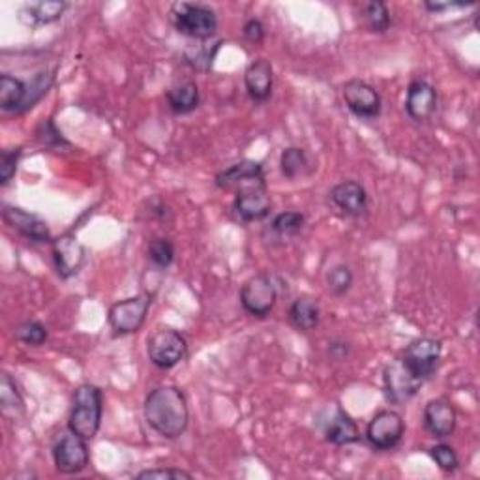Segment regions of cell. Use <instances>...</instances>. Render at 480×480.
Masks as SVG:
<instances>
[{
	"label": "cell",
	"mask_w": 480,
	"mask_h": 480,
	"mask_svg": "<svg viewBox=\"0 0 480 480\" xmlns=\"http://www.w3.org/2000/svg\"><path fill=\"white\" fill-rule=\"evenodd\" d=\"M102 413H104L102 391L96 385H90V383L79 385L72 396L68 430L87 441H92L100 432Z\"/></svg>",
	"instance_id": "2"
},
{
	"label": "cell",
	"mask_w": 480,
	"mask_h": 480,
	"mask_svg": "<svg viewBox=\"0 0 480 480\" xmlns=\"http://www.w3.org/2000/svg\"><path fill=\"white\" fill-rule=\"evenodd\" d=\"M15 340L26 343V345H32V347H38V345H44L49 338V332L47 329L38 323V322H25L21 323L15 332H14Z\"/></svg>",
	"instance_id": "32"
},
{
	"label": "cell",
	"mask_w": 480,
	"mask_h": 480,
	"mask_svg": "<svg viewBox=\"0 0 480 480\" xmlns=\"http://www.w3.org/2000/svg\"><path fill=\"white\" fill-rule=\"evenodd\" d=\"M150 297L148 295H138L115 302L107 311V322L115 334L126 336L141 331L145 325V319L150 308Z\"/></svg>",
	"instance_id": "5"
},
{
	"label": "cell",
	"mask_w": 480,
	"mask_h": 480,
	"mask_svg": "<svg viewBox=\"0 0 480 480\" xmlns=\"http://www.w3.org/2000/svg\"><path fill=\"white\" fill-rule=\"evenodd\" d=\"M0 405H3V413L12 414L14 419L25 411V402L10 373H3V379H0Z\"/></svg>",
	"instance_id": "26"
},
{
	"label": "cell",
	"mask_w": 480,
	"mask_h": 480,
	"mask_svg": "<svg viewBox=\"0 0 480 480\" xmlns=\"http://www.w3.org/2000/svg\"><path fill=\"white\" fill-rule=\"evenodd\" d=\"M51 246H53V261L58 276L64 280L77 276L87 260V250L77 240V237L72 233L60 235L58 239H53Z\"/></svg>",
	"instance_id": "12"
},
{
	"label": "cell",
	"mask_w": 480,
	"mask_h": 480,
	"mask_svg": "<svg viewBox=\"0 0 480 480\" xmlns=\"http://www.w3.org/2000/svg\"><path fill=\"white\" fill-rule=\"evenodd\" d=\"M441 355H443V345L439 340L417 338L403 349L400 361L419 379L426 381L435 373L441 363Z\"/></svg>",
	"instance_id": "9"
},
{
	"label": "cell",
	"mask_w": 480,
	"mask_h": 480,
	"mask_svg": "<svg viewBox=\"0 0 480 480\" xmlns=\"http://www.w3.org/2000/svg\"><path fill=\"white\" fill-rule=\"evenodd\" d=\"M423 421H424V428L428 430L432 437L444 439L454 434L456 423H458V413L449 400L435 398L424 405Z\"/></svg>",
	"instance_id": "15"
},
{
	"label": "cell",
	"mask_w": 480,
	"mask_h": 480,
	"mask_svg": "<svg viewBox=\"0 0 480 480\" xmlns=\"http://www.w3.org/2000/svg\"><path fill=\"white\" fill-rule=\"evenodd\" d=\"M88 446L87 439L79 437L74 432L64 434L53 444V462L56 471L62 475H77L88 465Z\"/></svg>",
	"instance_id": "10"
},
{
	"label": "cell",
	"mask_w": 480,
	"mask_h": 480,
	"mask_svg": "<svg viewBox=\"0 0 480 480\" xmlns=\"http://www.w3.org/2000/svg\"><path fill=\"white\" fill-rule=\"evenodd\" d=\"M201 102L199 87L194 81L180 83L168 90V106L175 115H188L196 111Z\"/></svg>",
	"instance_id": "22"
},
{
	"label": "cell",
	"mask_w": 480,
	"mask_h": 480,
	"mask_svg": "<svg viewBox=\"0 0 480 480\" xmlns=\"http://www.w3.org/2000/svg\"><path fill=\"white\" fill-rule=\"evenodd\" d=\"M342 98L345 107L359 118H375L381 115L379 92L361 79H351L342 87Z\"/></svg>",
	"instance_id": "11"
},
{
	"label": "cell",
	"mask_w": 480,
	"mask_h": 480,
	"mask_svg": "<svg viewBox=\"0 0 480 480\" xmlns=\"http://www.w3.org/2000/svg\"><path fill=\"white\" fill-rule=\"evenodd\" d=\"M26 96V83L21 79L3 74L0 77V109L6 113H21Z\"/></svg>",
	"instance_id": "25"
},
{
	"label": "cell",
	"mask_w": 480,
	"mask_h": 480,
	"mask_svg": "<svg viewBox=\"0 0 480 480\" xmlns=\"http://www.w3.org/2000/svg\"><path fill=\"white\" fill-rule=\"evenodd\" d=\"M363 14H364L366 26L372 32H375V35H385V32L393 25L391 12H389L387 5L381 3V0H372V3H366Z\"/></svg>",
	"instance_id": "27"
},
{
	"label": "cell",
	"mask_w": 480,
	"mask_h": 480,
	"mask_svg": "<svg viewBox=\"0 0 480 480\" xmlns=\"http://www.w3.org/2000/svg\"><path fill=\"white\" fill-rule=\"evenodd\" d=\"M353 285V272L347 265H336L327 274V287L334 297H343Z\"/></svg>",
	"instance_id": "30"
},
{
	"label": "cell",
	"mask_w": 480,
	"mask_h": 480,
	"mask_svg": "<svg viewBox=\"0 0 480 480\" xmlns=\"http://www.w3.org/2000/svg\"><path fill=\"white\" fill-rule=\"evenodd\" d=\"M19 158H21V148H6L0 154V184L8 186L12 182V179L15 177L17 171V164H19Z\"/></svg>",
	"instance_id": "34"
},
{
	"label": "cell",
	"mask_w": 480,
	"mask_h": 480,
	"mask_svg": "<svg viewBox=\"0 0 480 480\" xmlns=\"http://www.w3.org/2000/svg\"><path fill=\"white\" fill-rule=\"evenodd\" d=\"M464 6H469V3H424V8L432 14H441V12H446L451 8H464Z\"/></svg>",
	"instance_id": "38"
},
{
	"label": "cell",
	"mask_w": 480,
	"mask_h": 480,
	"mask_svg": "<svg viewBox=\"0 0 480 480\" xmlns=\"http://www.w3.org/2000/svg\"><path fill=\"white\" fill-rule=\"evenodd\" d=\"M138 478L139 480H179V478H186L189 480L191 475L188 471H182V469H173V467H168V469H145L141 473H138Z\"/></svg>",
	"instance_id": "35"
},
{
	"label": "cell",
	"mask_w": 480,
	"mask_h": 480,
	"mask_svg": "<svg viewBox=\"0 0 480 480\" xmlns=\"http://www.w3.org/2000/svg\"><path fill=\"white\" fill-rule=\"evenodd\" d=\"M304 223H306V216L302 212H295V210H287V212H281L278 214L272 223H271V228L276 235L280 237H293L297 233L302 231L304 228Z\"/></svg>",
	"instance_id": "28"
},
{
	"label": "cell",
	"mask_w": 480,
	"mask_h": 480,
	"mask_svg": "<svg viewBox=\"0 0 480 480\" xmlns=\"http://www.w3.org/2000/svg\"><path fill=\"white\" fill-rule=\"evenodd\" d=\"M405 424L402 414L391 409H383L373 414L366 428V441L375 451H393L402 443Z\"/></svg>",
	"instance_id": "6"
},
{
	"label": "cell",
	"mask_w": 480,
	"mask_h": 480,
	"mask_svg": "<svg viewBox=\"0 0 480 480\" xmlns=\"http://www.w3.org/2000/svg\"><path fill=\"white\" fill-rule=\"evenodd\" d=\"M147 253H148V260L152 261V265L158 269H168L175 261V246L169 239H164V237L154 239L148 244Z\"/></svg>",
	"instance_id": "29"
},
{
	"label": "cell",
	"mask_w": 480,
	"mask_h": 480,
	"mask_svg": "<svg viewBox=\"0 0 480 480\" xmlns=\"http://www.w3.org/2000/svg\"><path fill=\"white\" fill-rule=\"evenodd\" d=\"M274 74L267 58L253 60L244 72V87L253 102H267L272 94Z\"/></svg>",
	"instance_id": "19"
},
{
	"label": "cell",
	"mask_w": 480,
	"mask_h": 480,
	"mask_svg": "<svg viewBox=\"0 0 480 480\" xmlns=\"http://www.w3.org/2000/svg\"><path fill=\"white\" fill-rule=\"evenodd\" d=\"M147 424L166 439H179L189 423V409L184 393L173 385L156 387L145 400Z\"/></svg>",
	"instance_id": "1"
},
{
	"label": "cell",
	"mask_w": 480,
	"mask_h": 480,
	"mask_svg": "<svg viewBox=\"0 0 480 480\" xmlns=\"http://www.w3.org/2000/svg\"><path fill=\"white\" fill-rule=\"evenodd\" d=\"M424 381L414 375L402 361L391 363L383 370V391L389 403L402 405L417 396Z\"/></svg>",
	"instance_id": "7"
},
{
	"label": "cell",
	"mask_w": 480,
	"mask_h": 480,
	"mask_svg": "<svg viewBox=\"0 0 480 480\" xmlns=\"http://www.w3.org/2000/svg\"><path fill=\"white\" fill-rule=\"evenodd\" d=\"M38 139L44 141V145H49V147H51V145L58 147L60 143H64L62 136L56 132V128H55V124H53L51 120L44 122V124L38 128Z\"/></svg>",
	"instance_id": "37"
},
{
	"label": "cell",
	"mask_w": 480,
	"mask_h": 480,
	"mask_svg": "<svg viewBox=\"0 0 480 480\" xmlns=\"http://www.w3.org/2000/svg\"><path fill=\"white\" fill-rule=\"evenodd\" d=\"M435 109H437V90L423 79L411 81L405 96L407 115L417 122H426L428 118H432Z\"/></svg>",
	"instance_id": "17"
},
{
	"label": "cell",
	"mask_w": 480,
	"mask_h": 480,
	"mask_svg": "<svg viewBox=\"0 0 480 480\" xmlns=\"http://www.w3.org/2000/svg\"><path fill=\"white\" fill-rule=\"evenodd\" d=\"M430 456L439 465V469L444 473H454L460 467V458L451 444L439 443V444L432 446Z\"/></svg>",
	"instance_id": "33"
},
{
	"label": "cell",
	"mask_w": 480,
	"mask_h": 480,
	"mask_svg": "<svg viewBox=\"0 0 480 480\" xmlns=\"http://www.w3.org/2000/svg\"><path fill=\"white\" fill-rule=\"evenodd\" d=\"M280 171L285 179L295 180L313 171L310 154L301 147H287L280 156Z\"/></svg>",
	"instance_id": "23"
},
{
	"label": "cell",
	"mask_w": 480,
	"mask_h": 480,
	"mask_svg": "<svg viewBox=\"0 0 480 480\" xmlns=\"http://www.w3.org/2000/svg\"><path fill=\"white\" fill-rule=\"evenodd\" d=\"M220 189H240L251 184H265V171L261 162H253V159H244L221 173L214 179Z\"/></svg>",
	"instance_id": "18"
},
{
	"label": "cell",
	"mask_w": 480,
	"mask_h": 480,
	"mask_svg": "<svg viewBox=\"0 0 480 480\" xmlns=\"http://www.w3.org/2000/svg\"><path fill=\"white\" fill-rule=\"evenodd\" d=\"M169 15L179 35L191 40H210L218 30L216 12L207 5L175 3L169 10Z\"/></svg>",
	"instance_id": "3"
},
{
	"label": "cell",
	"mask_w": 480,
	"mask_h": 480,
	"mask_svg": "<svg viewBox=\"0 0 480 480\" xmlns=\"http://www.w3.org/2000/svg\"><path fill=\"white\" fill-rule=\"evenodd\" d=\"M237 216L244 221H261L271 214L272 201L269 198L267 184H251L237 189L233 201Z\"/></svg>",
	"instance_id": "13"
},
{
	"label": "cell",
	"mask_w": 480,
	"mask_h": 480,
	"mask_svg": "<svg viewBox=\"0 0 480 480\" xmlns=\"http://www.w3.org/2000/svg\"><path fill=\"white\" fill-rule=\"evenodd\" d=\"M322 322V308H319L317 299L310 295L299 297L291 308H290V323L299 331V332H311L319 327Z\"/></svg>",
	"instance_id": "21"
},
{
	"label": "cell",
	"mask_w": 480,
	"mask_h": 480,
	"mask_svg": "<svg viewBox=\"0 0 480 480\" xmlns=\"http://www.w3.org/2000/svg\"><path fill=\"white\" fill-rule=\"evenodd\" d=\"M5 221L8 223L10 228H14L15 231H19L25 239L32 240V242H53L51 237V230L47 226V221L42 220L36 214H30L19 207H12V205H5L3 210Z\"/></svg>",
	"instance_id": "16"
},
{
	"label": "cell",
	"mask_w": 480,
	"mask_h": 480,
	"mask_svg": "<svg viewBox=\"0 0 480 480\" xmlns=\"http://www.w3.org/2000/svg\"><path fill=\"white\" fill-rule=\"evenodd\" d=\"M51 85H53V74H40L30 83H26V96H25L21 113L28 111L30 107H35V104L42 100V96L47 94Z\"/></svg>",
	"instance_id": "31"
},
{
	"label": "cell",
	"mask_w": 480,
	"mask_h": 480,
	"mask_svg": "<svg viewBox=\"0 0 480 480\" xmlns=\"http://www.w3.org/2000/svg\"><path fill=\"white\" fill-rule=\"evenodd\" d=\"M242 35H244V38H246L250 44H255V46H258V44H261V42L265 40V26H263V23H261L260 19L251 17V19H248V21L244 23Z\"/></svg>",
	"instance_id": "36"
},
{
	"label": "cell",
	"mask_w": 480,
	"mask_h": 480,
	"mask_svg": "<svg viewBox=\"0 0 480 480\" xmlns=\"http://www.w3.org/2000/svg\"><path fill=\"white\" fill-rule=\"evenodd\" d=\"M66 10L68 3H62V0H42V3L25 5L21 15L26 17L30 25H51L58 21Z\"/></svg>",
	"instance_id": "24"
},
{
	"label": "cell",
	"mask_w": 480,
	"mask_h": 480,
	"mask_svg": "<svg viewBox=\"0 0 480 480\" xmlns=\"http://www.w3.org/2000/svg\"><path fill=\"white\" fill-rule=\"evenodd\" d=\"M147 355L156 368L171 370L186 359L188 342L175 329H158L150 334L147 342Z\"/></svg>",
	"instance_id": "4"
},
{
	"label": "cell",
	"mask_w": 480,
	"mask_h": 480,
	"mask_svg": "<svg viewBox=\"0 0 480 480\" xmlns=\"http://www.w3.org/2000/svg\"><path fill=\"white\" fill-rule=\"evenodd\" d=\"M331 205L345 218H361L368 210V191L357 180L336 184L329 194Z\"/></svg>",
	"instance_id": "14"
},
{
	"label": "cell",
	"mask_w": 480,
	"mask_h": 480,
	"mask_svg": "<svg viewBox=\"0 0 480 480\" xmlns=\"http://www.w3.org/2000/svg\"><path fill=\"white\" fill-rule=\"evenodd\" d=\"M323 435L331 444L336 446H345V444H355L361 441V430L357 423L349 417V414L342 409L336 407L331 417L325 423Z\"/></svg>",
	"instance_id": "20"
},
{
	"label": "cell",
	"mask_w": 480,
	"mask_h": 480,
	"mask_svg": "<svg viewBox=\"0 0 480 480\" xmlns=\"http://www.w3.org/2000/svg\"><path fill=\"white\" fill-rule=\"evenodd\" d=\"M276 301L278 291L269 274L251 276L240 290V304L253 317L265 319L267 315H271L276 306Z\"/></svg>",
	"instance_id": "8"
}]
</instances>
